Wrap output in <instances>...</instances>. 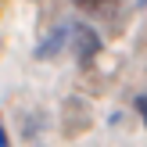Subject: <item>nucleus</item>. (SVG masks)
<instances>
[{
  "label": "nucleus",
  "instance_id": "nucleus-1",
  "mask_svg": "<svg viewBox=\"0 0 147 147\" xmlns=\"http://www.w3.org/2000/svg\"><path fill=\"white\" fill-rule=\"evenodd\" d=\"M72 36H76V40H72V47H76L79 65H90L93 57L100 54V36L93 32L90 25H83V22H79V25H72Z\"/></svg>",
  "mask_w": 147,
  "mask_h": 147
},
{
  "label": "nucleus",
  "instance_id": "nucleus-2",
  "mask_svg": "<svg viewBox=\"0 0 147 147\" xmlns=\"http://www.w3.org/2000/svg\"><path fill=\"white\" fill-rule=\"evenodd\" d=\"M68 36H72V25H57L54 32H50L47 40H43L40 47H36V57H54V54H61V50L72 43Z\"/></svg>",
  "mask_w": 147,
  "mask_h": 147
},
{
  "label": "nucleus",
  "instance_id": "nucleus-3",
  "mask_svg": "<svg viewBox=\"0 0 147 147\" xmlns=\"http://www.w3.org/2000/svg\"><path fill=\"white\" fill-rule=\"evenodd\" d=\"M136 111H140V119H144V126H147V93L136 97Z\"/></svg>",
  "mask_w": 147,
  "mask_h": 147
},
{
  "label": "nucleus",
  "instance_id": "nucleus-4",
  "mask_svg": "<svg viewBox=\"0 0 147 147\" xmlns=\"http://www.w3.org/2000/svg\"><path fill=\"white\" fill-rule=\"evenodd\" d=\"M0 147H11V140H7V129H4V119H0Z\"/></svg>",
  "mask_w": 147,
  "mask_h": 147
},
{
  "label": "nucleus",
  "instance_id": "nucleus-5",
  "mask_svg": "<svg viewBox=\"0 0 147 147\" xmlns=\"http://www.w3.org/2000/svg\"><path fill=\"white\" fill-rule=\"evenodd\" d=\"M140 7H147V0H140Z\"/></svg>",
  "mask_w": 147,
  "mask_h": 147
}]
</instances>
